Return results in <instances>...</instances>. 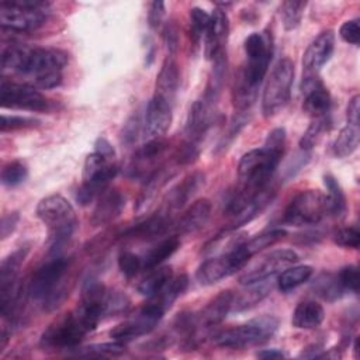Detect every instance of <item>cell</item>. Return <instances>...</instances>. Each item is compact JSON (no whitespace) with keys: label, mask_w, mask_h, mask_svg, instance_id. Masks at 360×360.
<instances>
[{"label":"cell","mask_w":360,"mask_h":360,"mask_svg":"<svg viewBox=\"0 0 360 360\" xmlns=\"http://www.w3.org/2000/svg\"><path fill=\"white\" fill-rule=\"evenodd\" d=\"M66 62V52L56 48L11 44L1 51L3 73L25 76L38 89L58 87L62 83V70Z\"/></svg>","instance_id":"cell-1"},{"label":"cell","mask_w":360,"mask_h":360,"mask_svg":"<svg viewBox=\"0 0 360 360\" xmlns=\"http://www.w3.org/2000/svg\"><path fill=\"white\" fill-rule=\"evenodd\" d=\"M285 145V129L274 128L269 132L262 148L245 153L238 165V177L242 188L259 190L269 184L278 166Z\"/></svg>","instance_id":"cell-2"},{"label":"cell","mask_w":360,"mask_h":360,"mask_svg":"<svg viewBox=\"0 0 360 360\" xmlns=\"http://www.w3.org/2000/svg\"><path fill=\"white\" fill-rule=\"evenodd\" d=\"M100 319V315L79 305L48 326L41 336V346L55 350L75 349L87 333L96 329Z\"/></svg>","instance_id":"cell-3"},{"label":"cell","mask_w":360,"mask_h":360,"mask_svg":"<svg viewBox=\"0 0 360 360\" xmlns=\"http://www.w3.org/2000/svg\"><path fill=\"white\" fill-rule=\"evenodd\" d=\"M37 215L49 231L52 249L63 245L77 228V217L73 205L60 194L42 198L37 205Z\"/></svg>","instance_id":"cell-4"},{"label":"cell","mask_w":360,"mask_h":360,"mask_svg":"<svg viewBox=\"0 0 360 360\" xmlns=\"http://www.w3.org/2000/svg\"><path fill=\"white\" fill-rule=\"evenodd\" d=\"M69 267V260L62 256H55L32 274L27 294L35 300L45 304L48 309H53L65 297V290L60 285L62 278Z\"/></svg>","instance_id":"cell-5"},{"label":"cell","mask_w":360,"mask_h":360,"mask_svg":"<svg viewBox=\"0 0 360 360\" xmlns=\"http://www.w3.org/2000/svg\"><path fill=\"white\" fill-rule=\"evenodd\" d=\"M49 4L45 0H1L0 24L15 32L34 31L46 21Z\"/></svg>","instance_id":"cell-6"},{"label":"cell","mask_w":360,"mask_h":360,"mask_svg":"<svg viewBox=\"0 0 360 360\" xmlns=\"http://www.w3.org/2000/svg\"><path fill=\"white\" fill-rule=\"evenodd\" d=\"M278 319L273 315H262L248 321L243 325L219 332L214 340L218 346L226 349H242L267 342L277 330Z\"/></svg>","instance_id":"cell-7"},{"label":"cell","mask_w":360,"mask_h":360,"mask_svg":"<svg viewBox=\"0 0 360 360\" xmlns=\"http://www.w3.org/2000/svg\"><path fill=\"white\" fill-rule=\"evenodd\" d=\"M294 80V65L283 58L271 70L262 97V111L266 118L276 115L290 101Z\"/></svg>","instance_id":"cell-8"},{"label":"cell","mask_w":360,"mask_h":360,"mask_svg":"<svg viewBox=\"0 0 360 360\" xmlns=\"http://www.w3.org/2000/svg\"><path fill=\"white\" fill-rule=\"evenodd\" d=\"M246 63L239 69L242 77L253 87H260L273 55L271 35L267 32H252L245 39Z\"/></svg>","instance_id":"cell-9"},{"label":"cell","mask_w":360,"mask_h":360,"mask_svg":"<svg viewBox=\"0 0 360 360\" xmlns=\"http://www.w3.org/2000/svg\"><path fill=\"white\" fill-rule=\"evenodd\" d=\"M329 214L325 193L319 190H305L291 198L284 210V222L302 226L315 225Z\"/></svg>","instance_id":"cell-10"},{"label":"cell","mask_w":360,"mask_h":360,"mask_svg":"<svg viewBox=\"0 0 360 360\" xmlns=\"http://www.w3.org/2000/svg\"><path fill=\"white\" fill-rule=\"evenodd\" d=\"M249 259V253L240 245L228 253L211 256L204 260L195 271V278L201 285H212L242 270Z\"/></svg>","instance_id":"cell-11"},{"label":"cell","mask_w":360,"mask_h":360,"mask_svg":"<svg viewBox=\"0 0 360 360\" xmlns=\"http://www.w3.org/2000/svg\"><path fill=\"white\" fill-rule=\"evenodd\" d=\"M165 312L166 311L162 307H159L156 302L149 300V302H146L132 318L112 328L110 332V336L114 340L128 343L139 336H143L152 332L163 318Z\"/></svg>","instance_id":"cell-12"},{"label":"cell","mask_w":360,"mask_h":360,"mask_svg":"<svg viewBox=\"0 0 360 360\" xmlns=\"http://www.w3.org/2000/svg\"><path fill=\"white\" fill-rule=\"evenodd\" d=\"M0 103L4 108L27 111H45L49 104L35 87L7 80V77H3L0 83Z\"/></svg>","instance_id":"cell-13"},{"label":"cell","mask_w":360,"mask_h":360,"mask_svg":"<svg viewBox=\"0 0 360 360\" xmlns=\"http://www.w3.org/2000/svg\"><path fill=\"white\" fill-rule=\"evenodd\" d=\"M300 260L298 255L292 249H277L259 259L252 267L243 271L239 277L242 285H248L256 281L271 278L274 274L281 273V270L292 266Z\"/></svg>","instance_id":"cell-14"},{"label":"cell","mask_w":360,"mask_h":360,"mask_svg":"<svg viewBox=\"0 0 360 360\" xmlns=\"http://www.w3.org/2000/svg\"><path fill=\"white\" fill-rule=\"evenodd\" d=\"M217 115V101L204 94L191 105L186 121V136L191 143H198L214 124Z\"/></svg>","instance_id":"cell-15"},{"label":"cell","mask_w":360,"mask_h":360,"mask_svg":"<svg viewBox=\"0 0 360 360\" xmlns=\"http://www.w3.org/2000/svg\"><path fill=\"white\" fill-rule=\"evenodd\" d=\"M304 94L302 108L312 118L325 117L330 108V94L316 75H305L301 83Z\"/></svg>","instance_id":"cell-16"},{"label":"cell","mask_w":360,"mask_h":360,"mask_svg":"<svg viewBox=\"0 0 360 360\" xmlns=\"http://www.w3.org/2000/svg\"><path fill=\"white\" fill-rule=\"evenodd\" d=\"M172 103L153 94L148 103L143 120V131L149 139L162 138L172 124Z\"/></svg>","instance_id":"cell-17"},{"label":"cell","mask_w":360,"mask_h":360,"mask_svg":"<svg viewBox=\"0 0 360 360\" xmlns=\"http://www.w3.org/2000/svg\"><path fill=\"white\" fill-rule=\"evenodd\" d=\"M205 184V176L201 172H193L177 183L165 197L162 211L172 215L173 211L183 208Z\"/></svg>","instance_id":"cell-18"},{"label":"cell","mask_w":360,"mask_h":360,"mask_svg":"<svg viewBox=\"0 0 360 360\" xmlns=\"http://www.w3.org/2000/svg\"><path fill=\"white\" fill-rule=\"evenodd\" d=\"M335 51V34L332 30L322 31L305 49L302 68L305 75H316L318 70L330 59Z\"/></svg>","instance_id":"cell-19"},{"label":"cell","mask_w":360,"mask_h":360,"mask_svg":"<svg viewBox=\"0 0 360 360\" xmlns=\"http://www.w3.org/2000/svg\"><path fill=\"white\" fill-rule=\"evenodd\" d=\"M229 34V21L224 10L215 8L211 14V21L204 35V53L207 59H214L219 52L225 51V44Z\"/></svg>","instance_id":"cell-20"},{"label":"cell","mask_w":360,"mask_h":360,"mask_svg":"<svg viewBox=\"0 0 360 360\" xmlns=\"http://www.w3.org/2000/svg\"><path fill=\"white\" fill-rule=\"evenodd\" d=\"M125 207V197L120 190H105L98 198L91 212L90 224L93 226H104L120 217Z\"/></svg>","instance_id":"cell-21"},{"label":"cell","mask_w":360,"mask_h":360,"mask_svg":"<svg viewBox=\"0 0 360 360\" xmlns=\"http://www.w3.org/2000/svg\"><path fill=\"white\" fill-rule=\"evenodd\" d=\"M233 297H235L233 292L229 290H224L219 294H217L200 311V314L195 315L198 328L208 329V328H212V326H217L218 323H221L226 318L228 312L232 309Z\"/></svg>","instance_id":"cell-22"},{"label":"cell","mask_w":360,"mask_h":360,"mask_svg":"<svg viewBox=\"0 0 360 360\" xmlns=\"http://www.w3.org/2000/svg\"><path fill=\"white\" fill-rule=\"evenodd\" d=\"M211 217V202L207 198H201L194 201L179 218L177 222L173 224V228L180 235L195 233L202 229Z\"/></svg>","instance_id":"cell-23"},{"label":"cell","mask_w":360,"mask_h":360,"mask_svg":"<svg viewBox=\"0 0 360 360\" xmlns=\"http://www.w3.org/2000/svg\"><path fill=\"white\" fill-rule=\"evenodd\" d=\"M173 224L174 222L172 221V215L159 210L155 215L127 229L121 236L134 239H156L169 232V229L173 228Z\"/></svg>","instance_id":"cell-24"},{"label":"cell","mask_w":360,"mask_h":360,"mask_svg":"<svg viewBox=\"0 0 360 360\" xmlns=\"http://www.w3.org/2000/svg\"><path fill=\"white\" fill-rule=\"evenodd\" d=\"M179 83H180L179 66H177L173 55H169L163 60L160 72L156 77L155 96L162 97L169 103H173L177 89H179Z\"/></svg>","instance_id":"cell-25"},{"label":"cell","mask_w":360,"mask_h":360,"mask_svg":"<svg viewBox=\"0 0 360 360\" xmlns=\"http://www.w3.org/2000/svg\"><path fill=\"white\" fill-rule=\"evenodd\" d=\"M323 318H325V311L322 305L315 301L307 300L300 302L295 307L292 312L291 323L300 329H315L322 323Z\"/></svg>","instance_id":"cell-26"},{"label":"cell","mask_w":360,"mask_h":360,"mask_svg":"<svg viewBox=\"0 0 360 360\" xmlns=\"http://www.w3.org/2000/svg\"><path fill=\"white\" fill-rule=\"evenodd\" d=\"M246 287L248 288L245 291H242L239 295L233 297L232 308L238 312L253 308L262 300H264L269 295V292L271 291L273 283L270 281V278H266V280H262V281L248 284Z\"/></svg>","instance_id":"cell-27"},{"label":"cell","mask_w":360,"mask_h":360,"mask_svg":"<svg viewBox=\"0 0 360 360\" xmlns=\"http://www.w3.org/2000/svg\"><path fill=\"white\" fill-rule=\"evenodd\" d=\"M174 169L173 167H167V166H163V167H159V169H155L152 172V174H149L145 180V186L139 194V198H138V204H136V208L141 210L143 207H146L153 198L155 195L158 194V191L166 184V181L174 176Z\"/></svg>","instance_id":"cell-28"},{"label":"cell","mask_w":360,"mask_h":360,"mask_svg":"<svg viewBox=\"0 0 360 360\" xmlns=\"http://www.w3.org/2000/svg\"><path fill=\"white\" fill-rule=\"evenodd\" d=\"M248 240V233L246 232H239L236 229H228L224 233L217 235L214 239H211L205 248H204V253L207 255H224L228 253L233 249H236L238 246L243 245Z\"/></svg>","instance_id":"cell-29"},{"label":"cell","mask_w":360,"mask_h":360,"mask_svg":"<svg viewBox=\"0 0 360 360\" xmlns=\"http://www.w3.org/2000/svg\"><path fill=\"white\" fill-rule=\"evenodd\" d=\"M149 270L150 271L139 281L136 290L141 295L150 298L167 284V281L173 277V271L170 266H158Z\"/></svg>","instance_id":"cell-30"},{"label":"cell","mask_w":360,"mask_h":360,"mask_svg":"<svg viewBox=\"0 0 360 360\" xmlns=\"http://www.w3.org/2000/svg\"><path fill=\"white\" fill-rule=\"evenodd\" d=\"M225 77H226V52L222 51L212 59V68L208 76L204 96L208 97L210 100L218 101V97L225 83Z\"/></svg>","instance_id":"cell-31"},{"label":"cell","mask_w":360,"mask_h":360,"mask_svg":"<svg viewBox=\"0 0 360 360\" xmlns=\"http://www.w3.org/2000/svg\"><path fill=\"white\" fill-rule=\"evenodd\" d=\"M187 285H188V277L186 274H179L176 277L173 276L159 292L150 297V301L156 302L159 307L167 311L173 305V302L186 291Z\"/></svg>","instance_id":"cell-32"},{"label":"cell","mask_w":360,"mask_h":360,"mask_svg":"<svg viewBox=\"0 0 360 360\" xmlns=\"http://www.w3.org/2000/svg\"><path fill=\"white\" fill-rule=\"evenodd\" d=\"M30 248L28 246H20L17 250H14L13 253H10L7 257H4L1 260L0 264V288L1 287H7L13 283H15L17 274L20 271V267L22 264V262L25 260L27 255H28Z\"/></svg>","instance_id":"cell-33"},{"label":"cell","mask_w":360,"mask_h":360,"mask_svg":"<svg viewBox=\"0 0 360 360\" xmlns=\"http://www.w3.org/2000/svg\"><path fill=\"white\" fill-rule=\"evenodd\" d=\"M180 248V239L177 236H169L160 240L156 246H153L143 257L142 266L145 269H153L160 266L166 259H169L177 249Z\"/></svg>","instance_id":"cell-34"},{"label":"cell","mask_w":360,"mask_h":360,"mask_svg":"<svg viewBox=\"0 0 360 360\" xmlns=\"http://www.w3.org/2000/svg\"><path fill=\"white\" fill-rule=\"evenodd\" d=\"M314 269L308 264H300V266H290L284 269L280 276L277 277V287L283 292H288L298 285L304 284L309 280L312 276Z\"/></svg>","instance_id":"cell-35"},{"label":"cell","mask_w":360,"mask_h":360,"mask_svg":"<svg viewBox=\"0 0 360 360\" xmlns=\"http://www.w3.org/2000/svg\"><path fill=\"white\" fill-rule=\"evenodd\" d=\"M166 149H167V142L165 139H162V138L149 139L134 155V162H136V166L132 169L134 176L141 174L142 169H143V165L150 163V162L156 160L158 158H160L165 153Z\"/></svg>","instance_id":"cell-36"},{"label":"cell","mask_w":360,"mask_h":360,"mask_svg":"<svg viewBox=\"0 0 360 360\" xmlns=\"http://www.w3.org/2000/svg\"><path fill=\"white\" fill-rule=\"evenodd\" d=\"M323 184L326 188V201H328V210L330 215L340 217L346 211V197L345 193L338 183V180L332 174L323 176Z\"/></svg>","instance_id":"cell-37"},{"label":"cell","mask_w":360,"mask_h":360,"mask_svg":"<svg viewBox=\"0 0 360 360\" xmlns=\"http://www.w3.org/2000/svg\"><path fill=\"white\" fill-rule=\"evenodd\" d=\"M359 142H360L359 125L347 124L339 132L338 138L333 142V153L338 158H347L357 149Z\"/></svg>","instance_id":"cell-38"},{"label":"cell","mask_w":360,"mask_h":360,"mask_svg":"<svg viewBox=\"0 0 360 360\" xmlns=\"http://www.w3.org/2000/svg\"><path fill=\"white\" fill-rule=\"evenodd\" d=\"M287 236V232L281 228H274V229H269V231H264L256 236H253L252 239H248L245 243H243V248L245 250L249 253V256L252 257L253 255H256L257 252L266 249V248H270L273 245H276L278 240L284 239Z\"/></svg>","instance_id":"cell-39"},{"label":"cell","mask_w":360,"mask_h":360,"mask_svg":"<svg viewBox=\"0 0 360 360\" xmlns=\"http://www.w3.org/2000/svg\"><path fill=\"white\" fill-rule=\"evenodd\" d=\"M314 290L318 295L328 301H335L340 298L345 291L338 280V276H333L330 273L319 274L314 283Z\"/></svg>","instance_id":"cell-40"},{"label":"cell","mask_w":360,"mask_h":360,"mask_svg":"<svg viewBox=\"0 0 360 360\" xmlns=\"http://www.w3.org/2000/svg\"><path fill=\"white\" fill-rule=\"evenodd\" d=\"M307 3L305 1H295V0H287L281 4L280 8V15H281V22L287 31L295 30L304 15V8Z\"/></svg>","instance_id":"cell-41"},{"label":"cell","mask_w":360,"mask_h":360,"mask_svg":"<svg viewBox=\"0 0 360 360\" xmlns=\"http://www.w3.org/2000/svg\"><path fill=\"white\" fill-rule=\"evenodd\" d=\"M329 125V120L328 115L325 117H318V118H312L309 127L307 128V131L304 132L302 138L300 139V146L304 152L311 150L322 138V134L328 129Z\"/></svg>","instance_id":"cell-42"},{"label":"cell","mask_w":360,"mask_h":360,"mask_svg":"<svg viewBox=\"0 0 360 360\" xmlns=\"http://www.w3.org/2000/svg\"><path fill=\"white\" fill-rule=\"evenodd\" d=\"M211 21V14L200 7H193L190 10V38L194 45H198L202 35H205L207 28Z\"/></svg>","instance_id":"cell-43"},{"label":"cell","mask_w":360,"mask_h":360,"mask_svg":"<svg viewBox=\"0 0 360 360\" xmlns=\"http://www.w3.org/2000/svg\"><path fill=\"white\" fill-rule=\"evenodd\" d=\"M28 176L27 166L20 160L8 162L1 169V183L8 187L21 184Z\"/></svg>","instance_id":"cell-44"},{"label":"cell","mask_w":360,"mask_h":360,"mask_svg":"<svg viewBox=\"0 0 360 360\" xmlns=\"http://www.w3.org/2000/svg\"><path fill=\"white\" fill-rule=\"evenodd\" d=\"M125 352V343L114 340L108 343H97L83 347L82 356H90V357H100V356H117Z\"/></svg>","instance_id":"cell-45"},{"label":"cell","mask_w":360,"mask_h":360,"mask_svg":"<svg viewBox=\"0 0 360 360\" xmlns=\"http://www.w3.org/2000/svg\"><path fill=\"white\" fill-rule=\"evenodd\" d=\"M333 242L345 249H357L360 245V231L357 226H345L333 233Z\"/></svg>","instance_id":"cell-46"},{"label":"cell","mask_w":360,"mask_h":360,"mask_svg":"<svg viewBox=\"0 0 360 360\" xmlns=\"http://www.w3.org/2000/svg\"><path fill=\"white\" fill-rule=\"evenodd\" d=\"M118 267H120L121 273H122L125 277L131 278V277H134V276L141 270V267H143V266H142V259H141L138 255H135V253H132V252H129V250H122V252L118 255Z\"/></svg>","instance_id":"cell-47"},{"label":"cell","mask_w":360,"mask_h":360,"mask_svg":"<svg viewBox=\"0 0 360 360\" xmlns=\"http://www.w3.org/2000/svg\"><path fill=\"white\" fill-rule=\"evenodd\" d=\"M129 307V298L127 294L118 290H108L105 302V315H118L127 311Z\"/></svg>","instance_id":"cell-48"},{"label":"cell","mask_w":360,"mask_h":360,"mask_svg":"<svg viewBox=\"0 0 360 360\" xmlns=\"http://www.w3.org/2000/svg\"><path fill=\"white\" fill-rule=\"evenodd\" d=\"M38 124H39V121L35 118L3 114L1 122H0V129H1V132H8V131H15V129H22V128H32Z\"/></svg>","instance_id":"cell-49"},{"label":"cell","mask_w":360,"mask_h":360,"mask_svg":"<svg viewBox=\"0 0 360 360\" xmlns=\"http://www.w3.org/2000/svg\"><path fill=\"white\" fill-rule=\"evenodd\" d=\"M336 276L345 291H352V292L359 291V270L356 266L353 264L345 266L340 269V271Z\"/></svg>","instance_id":"cell-50"},{"label":"cell","mask_w":360,"mask_h":360,"mask_svg":"<svg viewBox=\"0 0 360 360\" xmlns=\"http://www.w3.org/2000/svg\"><path fill=\"white\" fill-rule=\"evenodd\" d=\"M339 35L345 42L352 45H359V41H360L359 18H352L345 21L339 30Z\"/></svg>","instance_id":"cell-51"},{"label":"cell","mask_w":360,"mask_h":360,"mask_svg":"<svg viewBox=\"0 0 360 360\" xmlns=\"http://www.w3.org/2000/svg\"><path fill=\"white\" fill-rule=\"evenodd\" d=\"M18 221H20L18 212H8L3 215L0 222V238L7 239L15 231Z\"/></svg>","instance_id":"cell-52"},{"label":"cell","mask_w":360,"mask_h":360,"mask_svg":"<svg viewBox=\"0 0 360 360\" xmlns=\"http://www.w3.org/2000/svg\"><path fill=\"white\" fill-rule=\"evenodd\" d=\"M165 17V3L163 1H152L148 13V22L152 28H158Z\"/></svg>","instance_id":"cell-53"},{"label":"cell","mask_w":360,"mask_h":360,"mask_svg":"<svg viewBox=\"0 0 360 360\" xmlns=\"http://www.w3.org/2000/svg\"><path fill=\"white\" fill-rule=\"evenodd\" d=\"M138 129H139V118H138V115H134V117H131V118L128 120V122H127L125 127H124L122 139H124L127 143H132V142L136 139Z\"/></svg>","instance_id":"cell-54"},{"label":"cell","mask_w":360,"mask_h":360,"mask_svg":"<svg viewBox=\"0 0 360 360\" xmlns=\"http://www.w3.org/2000/svg\"><path fill=\"white\" fill-rule=\"evenodd\" d=\"M163 37H165V41H166L169 53L173 55V53L176 52V49H177V45H179V34H177L176 25H173V24L166 25Z\"/></svg>","instance_id":"cell-55"},{"label":"cell","mask_w":360,"mask_h":360,"mask_svg":"<svg viewBox=\"0 0 360 360\" xmlns=\"http://www.w3.org/2000/svg\"><path fill=\"white\" fill-rule=\"evenodd\" d=\"M360 121V97L354 96L347 104V124L359 125Z\"/></svg>","instance_id":"cell-56"},{"label":"cell","mask_w":360,"mask_h":360,"mask_svg":"<svg viewBox=\"0 0 360 360\" xmlns=\"http://www.w3.org/2000/svg\"><path fill=\"white\" fill-rule=\"evenodd\" d=\"M94 152L108 158V159H112L114 160V156H115V150L112 148V145L103 136L97 138L96 142H94Z\"/></svg>","instance_id":"cell-57"},{"label":"cell","mask_w":360,"mask_h":360,"mask_svg":"<svg viewBox=\"0 0 360 360\" xmlns=\"http://www.w3.org/2000/svg\"><path fill=\"white\" fill-rule=\"evenodd\" d=\"M257 357L260 359H283L285 354L281 352V350H277V349H264V350H260L256 353Z\"/></svg>","instance_id":"cell-58"},{"label":"cell","mask_w":360,"mask_h":360,"mask_svg":"<svg viewBox=\"0 0 360 360\" xmlns=\"http://www.w3.org/2000/svg\"><path fill=\"white\" fill-rule=\"evenodd\" d=\"M357 339L354 340V346H353V350H354V357H359V346H357Z\"/></svg>","instance_id":"cell-59"}]
</instances>
